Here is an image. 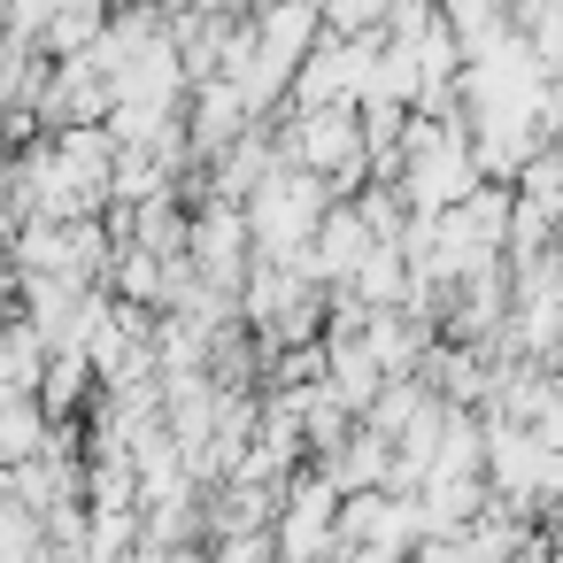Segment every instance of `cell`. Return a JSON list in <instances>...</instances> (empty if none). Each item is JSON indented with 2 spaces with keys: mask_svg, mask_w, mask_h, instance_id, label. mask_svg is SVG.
Listing matches in <instances>:
<instances>
[]
</instances>
